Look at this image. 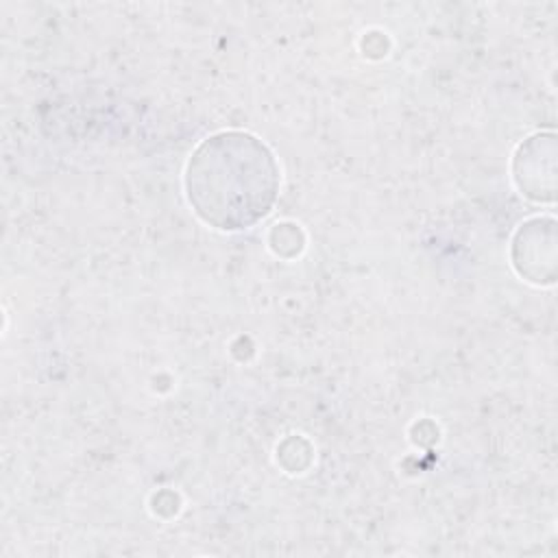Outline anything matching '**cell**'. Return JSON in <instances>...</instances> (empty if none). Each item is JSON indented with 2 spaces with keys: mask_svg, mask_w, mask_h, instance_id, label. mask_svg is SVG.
<instances>
[{
  "mask_svg": "<svg viewBox=\"0 0 558 558\" xmlns=\"http://www.w3.org/2000/svg\"><path fill=\"white\" fill-rule=\"evenodd\" d=\"M185 183L190 203L205 222L218 229H244L270 211L279 172L259 140L229 131L196 148Z\"/></svg>",
  "mask_w": 558,
  "mask_h": 558,
  "instance_id": "6da1fadb",
  "label": "cell"
}]
</instances>
